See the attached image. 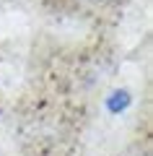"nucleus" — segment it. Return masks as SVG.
Wrapping results in <instances>:
<instances>
[{"label": "nucleus", "instance_id": "obj_1", "mask_svg": "<svg viewBox=\"0 0 153 156\" xmlns=\"http://www.w3.org/2000/svg\"><path fill=\"white\" fill-rule=\"evenodd\" d=\"M88 3H104V0H88Z\"/></svg>", "mask_w": 153, "mask_h": 156}]
</instances>
